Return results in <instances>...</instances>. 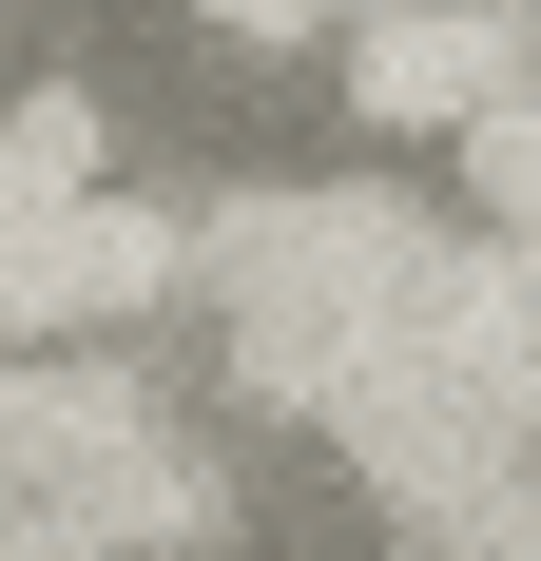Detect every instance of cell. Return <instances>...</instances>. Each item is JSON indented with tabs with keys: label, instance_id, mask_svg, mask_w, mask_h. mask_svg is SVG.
Here are the masks:
<instances>
[{
	"label": "cell",
	"instance_id": "8992f818",
	"mask_svg": "<svg viewBox=\"0 0 541 561\" xmlns=\"http://www.w3.org/2000/svg\"><path fill=\"white\" fill-rule=\"evenodd\" d=\"M310 20H368V0H310Z\"/></svg>",
	"mask_w": 541,
	"mask_h": 561
},
{
	"label": "cell",
	"instance_id": "6da1fadb",
	"mask_svg": "<svg viewBox=\"0 0 541 561\" xmlns=\"http://www.w3.org/2000/svg\"><path fill=\"white\" fill-rule=\"evenodd\" d=\"M522 78H541L522 0H368V20H348V98H368L387 136H464V116L522 98Z\"/></svg>",
	"mask_w": 541,
	"mask_h": 561
},
{
	"label": "cell",
	"instance_id": "7a4b0ae2",
	"mask_svg": "<svg viewBox=\"0 0 541 561\" xmlns=\"http://www.w3.org/2000/svg\"><path fill=\"white\" fill-rule=\"evenodd\" d=\"M194 272V232L156 194H58V330H97V310H156Z\"/></svg>",
	"mask_w": 541,
	"mask_h": 561
},
{
	"label": "cell",
	"instance_id": "5b68a950",
	"mask_svg": "<svg viewBox=\"0 0 541 561\" xmlns=\"http://www.w3.org/2000/svg\"><path fill=\"white\" fill-rule=\"evenodd\" d=\"M194 20H232V39H310V0H194Z\"/></svg>",
	"mask_w": 541,
	"mask_h": 561
},
{
	"label": "cell",
	"instance_id": "3957f363",
	"mask_svg": "<svg viewBox=\"0 0 541 561\" xmlns=\"http://www.w3.org/2000/svg\"><path fill=\"white\" fill-rule=\"evenodd\" d=\"M464 174H484V214H503V232L541 252V78H522V98H484V116H464Z\"/></svg>",
	"mask_w": 541,
	"mask_h": 561
},
{
	"label": "cell",
	"instance_id": "277c9868",
	"mask_svg": "<svg viewBox=\"0 0 541 561\" xmlns=\"http://www.w3.org/2000/svg\"><path fill=\"white\" fill-rule=\"evenodd\" d=\"M0 194H97V98H20L0 116Z\"/></svg>",
	"mask_w": 541,
	"mask_h": 561
}]
</instances>
